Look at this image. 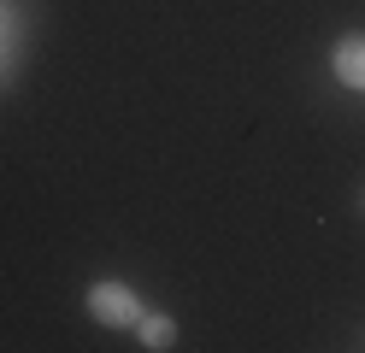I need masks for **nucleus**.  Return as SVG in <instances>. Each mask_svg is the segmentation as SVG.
<instances>
[{
  "label": "nucleus",
  "mask_w": 365,
  "mask_h": 353,
  "mask_svg": "<svg viewBox=\"0 0 365 353\" xmlns=\"http://www.w3.org/2000/svg\"><path fill=\"white\" fill-rule=\"evenodd\" d=\"M330 65H336V77L348 83V88H365V36H341L336 53H330Z\"/></svg>",
  "instance_id": "2"
},
{
  "label": "nucleus",
  "mask_w": 365,
  "mask_h": 353,
  "mask_svg": "<svg viewBox=\"0 0 365 353\" xmlns=\"http://www.w3.org/2000/svg\"><path fill=\"white\" fill-rule=\"evenodd\" d=\"M88 312L101 324H112V329H130V324H142V295L130 282H95L88 289Z\"/></svg>",
  "instance_id": "1"
},
{
  "label": "nucleus",
  "mask_w": 365,
  "mask_h": 353,
  "mask_svg": "<svg viewBox=\"0 0 365 353\" xmlns=\"http://www.w3.org/2000/svg\"><path fill=\"white\" fill-rule=\"evenodd\" d=\"M135 329H142V347H153V353H165V347L177 342V324H171V318H148V312H142Z\"/></svg>",
  "instance_id": "3"
}]
</instances>
